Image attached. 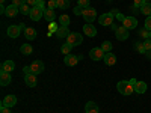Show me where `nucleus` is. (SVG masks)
I'll return each mask as SVG.
<instances>
[{
    "label": "nucleus",
    "mask_w": 151,
    "mask_h": 113,
    "mask_svg": "<svg viewBox=\"0 0 151 113\" xmlns=\"http://www.w3.org/2000/svg\"><path fill=\"white\" fill-rule=\"evenodd\" d=\"M116 89L121 95H130L134 92V86L130 83V80H121L116 84Z\"/></svg>",
    "instance_id": "obj_1"
},
{
    "label": "nucleus",
    "mask_w": 151,
    "mask_h": 113,
    "mask_svg": "<svg viewBox=\"0 0 151 113\" xmlns=\"http://www.w3.org/2000/svg\"><path fill=\"white\" fill-rule=\"evenodd\" d=\"M67 42L70 45H73V47H77V45H80L83 42V36L80 33H77V32H71L68 35V38H67Z\"/></svg>",
    "instance_id": "obj_2"
},
{
    "label": "nucleus",
    "mask_w": 151,
    "mask_h": 113,
    "mask_svg": "<svg viewBox=\"0 0 151 113\" xmlns=\"http://www.w3.org/2000/svg\"><path fill=\"white\" fill-rule=\"evenodd\" d=\"M113 18H115V14L113 12H107V14H103L98 17V23L101 24V26H112L113 24Z\"/></svg>",
    "instance_id": "obj_3"
},
{
    "label": "nucleus",
    "mask_w": 151,
    "mask_h": 113,
    "mask_svg": "<svg viewBox=\"0 0 151 113\" xmlns=\"http://www.w3.org/2000/svg\"><path fill=\"white\" fill-rule=\"evenodd\" d=\"M82 17H83V20H85V21H88V23L91 24L92 21H95V20H97V11H95L94 8H91V6H89V8H86V9L83 11V15H82Z\"/></svg>",
    "instance_id": "obj_4"
},
{
    "label": "nucleus",
    "mask_w": 151,
    "mask_h": 113,
    "mask_svg": "<svg viewBox=\"0 0 151 113\" xmlns=\"http://www.w3.org/2000/svg\"><path fill=\"white\" fill-rule=\"evenodd\" d=\"M79 60H82V56L70 53V54H67V56L64 57V64H65L67 67H74V65L79 64Z\"/></svg>",
    "instance_id": "obj_5"
},
{
    "label": "nucleus",
    "mask_w": 151,
    "mask_h": 113,
    "mask_svg": "<svg viewBox=\"0 0 151 113\" xmlns=\"http://www.w3.org/2000/svg\"><path fill=\"white\" fill-rule=\"evenodd\" d=\"M32 21H40L42 17H44V8H40V6H33L32 11H30V15Z\"/></svg>",
    "instance_id": "obj_6"
},
{
    "label": "nucleus",
    "mask_w": 151,
    "mask_h": 113,
    "mask_svg": "<svg viewBox=\"0 0 151 113\" xmlns=\"http://www.w3.org/2000/svg\"><path fill=\"white\" fill-rule=\"evenodd\" d=\"M104 51L101 50V47H95V48H92L91 51H89V57L92 59V60H103L104 59Z\"/></svg>",
    "instance_id": "obj_7"
},
{
    "label": "nucleus",
    "mask_w": 151,
    "mask_h": 113,
    "mask_svg": "<svg viewBox=\"0 0 151 113\" xmlns=\"http://www.w3.org/2000/svg\"><path fill=\"white\" fill-rule=\"evenodd\" d=\"M130 30L129 29H125L124 26H119L116 30H115V36H116V39L118 41H125V39H127V38H129V33Z\"/></svg>",
    "instance_id": "obj_8"
},
{
    "label": "nucleus",
    "mask_w": 151,
    "mask_h": 113,
    "mask_svg": "<svg viewBox=\"0 0 151 113\" xmlns=\"http://www.w3.org/2000/svg\"><path fill=\"white\" fill-rule=\"evenodd\" d=\"M122 26H124L125 29H129V30L136 29V27H137V20H136V17H125L124 21H122Z\"/></svg>",
    "instance_id": "obj_9"
},
{
    "label": "nucleus",
    "mask_w": 151,
    "mask_h": 113,
    "mask_svg": "<svg viewBox=\"0 0 151 113\" xmlns=\"http://www.w3.org/2000/svg\"><path fill=\"white\" fill-rule=\"evenodd\" d=\"M30 69H32V74L38 75L44 71V62L42 60H33L32 65H30Z\"/></svg>",
    "instance_id": "obj_10"
},
{
    "label": "nucleus",
    "mask_w": 151,
    "mask_h": 113,
    "mask_svg": "<svg viewBox=\"0 0 151 113\" xmlns=\"http://www.w3.org/2000/svg\"><path fill=\"white\" fill-rule=\"evenodd\" d=\"M15 104H17V97L15 95H6L2 99V106H5V107H14Z\"/></svg>",
    "instance_id": "obj_11"
},
{
    "label": "nucleus",
    "mask_w": 151,
    "mask_h": 113,
    "mask_svg": "<svg viewBox=\"0 0 151 113\" xmlns=\"http://www.w3.org/2000/svg\"><path fill=\"white\" fill-rule=\"evenodd\" d=\"M6 33H8V36H9V38L15 39V38H18V36H20L21 30H20V27H18V26H9V27H8V30H6Z\"/></svg>",
    "instance_id": "obj_12"
},
{
    "label": "nucleus",
    "mask_w": 151,
    "mask_h": 113,
    "mask_svg": "<svg viewBox=\"0 0 151 113\" xmlns=\"http://www.w3.org/2000/svg\"><path fill=\"white\" fill-rule=\"evenodd\" d=\"M14 69H15L14 60H5L2 64V71H0V72H12Z\"/></svg>",
    "instance_id": "obj_13"
},
{
    "label": "nucleus",
    "mask_w": 151,
    "mask_h": 113,
    "mask_svg": "<svg viewBox=\"0 0 151 113\" xmlns=\"http://www.w3.org/2000/svg\"><path fill=\"white\" fill-rule=\"evenodd\" d=\"M83 33L85 35H88L89 38H94L95 35H97V29L92 26V24H89V23H86L85 26H83Z\"/></svg>",
    "instance_id": "obj_14"
},
{
    "label": "nucleus",
    "mask_w": 151,
    "mask_h": 113,
    "mask_svg": "<svg viewBox=\"0 0 151 113\" xmlns=\"http://www.w3.org/2000/svg\"><path fill=\"white\" fill-rule=\"evenodd\" d=\"M18 12H20V8H18V6H15V5H9V6H6L5 15L9 17V18H12V17H15Z\"/></svg>",
    "instance_id": "obj_15"
},
{
    "label": "nucleus",
    "mask_w": 151,
    "mask_h": 113,
    "mask_svg": "<svg viewBox=\"0 0 151 113\" xmlns=\"http://www.w3.org/2000/svg\"><path fill=\"white\" fill-rule=\"evenodd\" d=\"M24 82H26V84H27L29 87H35V86H36V83H38L36 75H35V74H32V72L24 75Z\"/></svg>",
    "instance_id": "obj_16"
},
{
    "label": "nucleus",
    "mask_w": 151,
    "mask_h": 113,
    "mask_svg": "<svg viewBox=\"0 0 151 113\" xmlns=\"http://www.w3.org/2000/svg\"><path fill=\"white\" fill-rule=\"evenodd\" d=\"M103 62H104V64H106L107 67H112V65H115V64H116V56L113 54L112 51H110V53H106V54H104Z\"/></svg>",
    "instance_id": "obj_17"
},
{
    "label": "nucleus",
    "mask_w": 151,
    "mask_h": 113,
    "mask_svg": "<svg viewBox=\"0 0 151 113\" xmlns=\"http://www.w3.org/2000/svg\"><path fill=\"white\" fill-rule=\"evenodd\" d=\"M147 89H148V86L145 82H136L134 83V92L136 94H145Z\"/></svg>",
    "instance_id": "obj_18"
},
{
    "label": "nucleus",
    "mask_w": 151,
    "mask_h": 113,
    "mask_svg": "<svg viewBox=\"0 0 151 113\" xmlns=\"http://www.w3.org/2000/svg\"><path fill=\"white\" fill-rule=\"evenodd\" d=\"M44 18H45V21H48V23H53L55 18H56L55 9H50V8L44 9Z\"/></svg>",
    "instance_id": "obj_19"
},
{
    "label": "nucleus",
    "mask_w": 151,
    "mask_h": 113,
    "mask_svg": "<svg viewBox=\"0 0 151 113\" xmlns=\"http://www.w3.org/2000/svg\"><path fill=\"white\" fill-rule=\"evenodd\" d=\"M12 82L11 72H0V84L2 86H8Z\"/></svg>",
    "instance_id": "obj_20"
},
{
    "label": "nucleus",
    "mask_w": 151,
    "mask_h": 113,
    "mask_svg": "<svg viewBox=\"0 0 151 113\" xmlns=\"http://www.w3.org/2000/svg\"><path fill=\"white\" fill-rule=\"evenodd\" d=\"M85 112L86 113H98V106L94 101H88L85 106Z\"/></svg>",
    "instance_id": "obj_21"
},
{
    "label": "nucleus",
    "mask_w": 151,
    "mask_h": 113,
    "mask_svg": "<svg viewBox=\"0 0 151 113\" xmlns=\"http://www.w3.org/2000/svg\"><path fill=\"white\" fill-rule=\"evenodd\" d=\"M24 36H26V39L27 41H32L36 38V30L33 27H27L26 30H24Z\"/></svg>",
    "instance_id": "obj_22"
},
{
    "label": "nucleus",
    "mask_w": 151,
    "mask_h": 113,
    "mask_svg": "<svg viewBox=\"0 0 151 113\" xmlns=\"http://www.w3.org/2000/svg\"><path fill=\"white\" fill-rule=\"evenodd\" d=\"M71 32L68 30V27H65V26H60L59 29H58V32H56V35H58V38H68V35H70Z\"/></svg>",
    "instance_id": "obj_23"
},
{
    "label": "nucleus",
    "mask_w": 151,
    "mask_h": 113,
    "mask_svg": "<svg viewBox=\"0 0 151 113\" xmlns=\"http://www.w3.org/2000/svg\"><path fill=\"white\" fill-rule=\"evenodd\" d=\"M20 51H21V54H24V56H29V54H32L33 48H32V45H29V44H21Z\"/></svg>",
    "instance_id": "obj_24"
},
{
    "label": "nucleus",
    "mask_w": 151,
    "mask_h": 113,
    "mask_svg": "<svg viewBox=\"0 0 151 113\" xmlns=\"http://www.w3.org/2000/svg\"><path fill=\"white\" fill-rule=\"evenodd\" d=\"M58 20H59V23H60V26H65V27H68V24L71 23L70 17H68V15H65V14H64V15H60Z\"/></svg>",
    "instance_id": "obj_25"
},
{
    "label": "nucleus",
    "mask_w": 151,
    "mask_h": 113,
    "mask_svg": "<svg viewBox=\"0 0 151 113\" xmlns=\"http://www.w3.org/2000/svg\"><path fill=\"white\" fill-rule=\"evenodd\" d=\"M112 48H113V45H112L110 41H104V42L101 44V50H103L104 53H110V51H112Z\"/></svg>",
    "instance_id": "obj_26"
},
{
    "label": "nucleus",
    "mask_w": 151,
    "mask_h": 113,
    "mask_svg": "<svg viewBox=\"0 0 151 113\" xmlns=\"http://www.w3.org/2000/svg\"><path fill=\"white\" fill-rule=\"evenodd\" d=\"M141 12H142L144 15L150 17V15H151V3H148V2H147V3H145V5L141 8Z\"/></svg>",
    "instance_id": "obj_27"
},
{
    "label": "nucleus",
    "mask_w": 151,
    "mask_h": 113,
    "mask_svg": "<svg viewBox=\"0 0 151 113\" xmlns=\"http://www.w3.org/2000/svg\"><path fill=\"white\" fill-rule=\"evenodd\" d=\"M30 11H32V6H29L27 3H24L23 6H20V12L23 15H30Z\"/></svg>",
    "instance_id": "obj_28"
},
{
    "label": "nucleus",
    "mask_w": 151,
    "mask_h": 113,
    "mask_svg": "<svg viewBox=\"0 0 151 113\" xmlns=\"http://www.w3.org/2000/svg\"><path fill=\"white\" fill-rule=\"evenodd\" d=\"M71 48H73V45H70V44L67 42V44H64V45L60 47V53L64 54V56H67V54L71 53Z\"/></svg>",
    "instance_id": "obj_29"
},
{
    "label": "nucleus",
    "mask_w": 151,
    "mask_h": 113,
    "mask_svg": "<svg viewBox=\"0 0 151 113\" xmlns=\"http://www.w3.org/2000/svg\"><path fill=\"white\" fill-rule=\"evenodd\" d=\"M59 9H68L70 8V0H56Z\"/></svg>",
    "instance_id": "obj_30"
},
{
    "label": "nucleus",
    "mask_w": 151,
    "mask_h": 113,
    "mask_svg": "<svg viewBox=\"0 0 151 113\" xmlns=\"http://www.w3.org/2000/svg\"><path fill=\"white\" fill-rule=\"evenodd\" d=\"M139 35H141V36L144 38V39H148V38H150V35H151V32H150L148 29H145V27H144V29H141Z\"/></svg>",
    "instance_id": "obj_31"
},
{
    "label": "nucleus",
    "mask_w": 151,
    "mask_h": 113,
    "mask_svg": "<svg viewBox=\"0 0 151 113\" xmlns=\"http://www.w3.org/2000/svg\"><path fill=\"white\" fill-rule=\"evenodd\" d=\"M145 3H147V0H134V2H133V6L137 8V9H141Z\"/></svg>",
    "instance_id": "obj_32"
},
{
    "label": "nucleus",
    "mask_w": 151,
    "mask_h": 113,
    "mask_svg": "<svg viewBox=\"0 0 151 113\" xmlns=\"http://www.w3.org/2000/svg\"><path fill=\"white\" fill-rule=\"evenodd\" d=\"M58 29H59V27H58V24H56L55 21L48 24V32H52V33H56V32H58Z\"/></svg>",
    "instance_id": "obj_33"
},
{
    "label": "nucleus",
    "mask_w": 151,
    "mask_h": 113,
    "mask_svg": "<svg viewBox=\"0 0 151 113\" xmlns=\"http://www.w3.org/2000/svg\"><path fill=\"white\" fill-rule=\"evenodd\" d=\"M83 11H85V8H82V6H79V5H77V6L74 8V11H73V12H74V15H83Z\"/></svg>",
    "instance_id": "obj_34"
},
{
    "label": "nucleus",
    "mask_w": 151,
    "mask_h": 113,
    "mask_svg": "<svg viewBox=\"0 0 151 113\" xmlns=\"http://www.w3.org/2000/svg\"><path fill=\"white\" fill-rule=\"evenodd\" d=\"M77 3H79V6H82V8H89V0H77Z\"/></svg>",
    "instance_id": "obj_35"
},
{
    "label": "nucleus",
    "mask_w": 151,
    "mask_h": 113,
    "mask_svg": "<svg viewBox=\"0 0 151 113\" xmlns=\"http://www.w3.org/2000/svg\"><path fill=\"white\" fill-rule=\"evenodd\" d=\"M144 48H145V51L151 50V38H148V39H145V41H144Z\"/></svg>",
    "instance_id": "obj_36"
},
{
    "label": "nucleus",
    "mask_w": 151,
    "mask_h": 113,
    "mask_svg": "<svg viewBox=\"0 0 151 113\" xmlns=\"http://www.w3.org/2000/svg\"><path fill=\"white\" fill-rule=\"evenodd\" d=\"M112 12H113V14H115V18H116L118 21H121V23L124 21V18H125V17H124L122 14H119V12H118V11H112Z\"/></svg>",
    "instance_id": "obj_37"
},
{
    "label": "nucleus",
    "mask_w": 151,
    "mask_h": 113,
    "mask_svg": "<svg viewBox=\"0 0 151 113\" xmlns=\"http://www.w3.org/2000/svg\"><path fill=\"white\" fill-rule=\"evenodd\" d=\"M26 2H27V0H12V5H15V6L20 8V6H23Z\"/></svg>",
    "instance_id": "obj_38"
},
{
    "label": "nucleus",
    "mask_w": 151,
    "mask_h": 113,
    "mask_svg": "<svg viewBox=\"0 0 151 113\" xmlns=\"http://www.w3.org/2000/svg\"><path fill=\"white\" fill-rule=\"evenodd\" d=\"M48 8L50 9H56L58 8V2L56 0H48Z\"/></svg>",
    "instance_id": "obj_39"
},
{
    "label": "nucleus",
    "mask_w": 151,
    "mask_h": 113,
    "mask_svg": "<svg viewBox=\"0 0 151 113\" xmlns=\"http://www.w3.org/2000/svg\"><path fill=\"white\" fill-rule=\"evenodd\" d=\"M145 29H148L151 32V15L147 17V20H145Z\"/></svg>",
    "instance_id": "obj_40"
},
{
    "label": "nucleus",
    "mask_w": 151,
    "mask_h": 113,
    "mask_svg": "<svg viewBox=\"0 0 151 113\" xmlns=\"http://www.w3.org/2000/svg\"><path fill=\"white\" fill-rule=\"evenodd\" d=\"M136 50L139 53H144L145 54V48H144V44H136Z\"/></svg>",
    "instance_id": "obj_41"
},
{
    "label": "nucleus",
    "mask_w": 151,
    "mask_h": 113,
    "mask_svg": "<svg viewBox=\"0 0 151 113\" xmlns=\"http://www.w3.org/2000/svg\"><path fill=\"white\" fill-rule=\"evenodd\" d=\"M0 113H11V107H5V106H2V107H0Z\"/></svg>",
    "instance_id": "obj_42"
},
{
    "label": "nucleus",
    "mask_w": 151,
    "mask_h": 113,
    "mask_svg": "<svg viewBox=\"0 0 151 113\" xmlns=\"http://www.w3.org/2000/svg\"><path fill=\"white\" fill-rule=\"evenodd\" d=\"M26 3H27L29 6H32V8H33V6H36V3H38V0H27Z\"/></svg>",
    "instance_id": "obj_43"
},
{
    "label": "nucleus",
    "mask_w": 151,
    "mask_h": 113,
    "mask_svg": "<svg viewBox=\"0 0 151 113\" xmlns=\"http://www.w3.org/2000/svg\"><path fill=\"white\" fill-rule=\"evenodd\" d=\"M23 71H24V75H26V74H30V72H32L30 67H24V68H23Z\"/></svg>",
    "instance_id": "obj_44"
},
{
    "label": "nucleus",
    "mask_w": 151,
    "mask_h": 113,
    "mask_svg": "<svg viewBox=\"0 0 151 113\" xmlns=\"http://www.w3.org/2000/svg\"><path fill=\"white\" fill-rule=\"evenodd\" d=\"M36 6H40V8H44V9H45V5H44V0H38V3H36Z\"/></svg>",
    "instance_id": "obj_45"
},
{
    "label": "nucleus",
    "mask_w": 151,
    "mask_h": 113,
    "mask_svg": "<svg viewBox=\"0 0 151 113\" xmlns=\"http://www.w3.org/2000/svg\"><path fill=\"white\" fill-rule=\"evenodd\" d=\"M18 27H20V30H21V32H24V30H26V29H27L26 26H24V23H21V24H18Z\"/></svg>",
    "instance_id": "obj_46"
},
{
    "label": "nucleus",
    "mask_w": 151,
    "mask_h": 113,
    "mask_svg": "<svg viewBox=\"0 0 151 113\" xmlns=\"http://www.w3.org/2000/svg\"><path fill=\"white\" fill-rule=\"evenodd\" d=\"M145 56H147V57H148V59L151 60V50H148V51H145Z\"/></svg>",
    "instance_id": "obj_47"
},
{
    "label": "nucleus",
    "mask_w": 151,
    "mask_h": 113,
    "mask_svg": "<svg viewBox=\"0 0 151 113\" xmlns=\"http://www.w3.org/2000/svg\"><path fill=\"white\" fill-rule=\"evenodd\" d=\"M136 82H137V80H136V79H132V80H130V83H132V84H133V86H134V83H136Z\"/></svg>",
    "instance_id": "obj_48"
},
{
    "label": "nucleus",
    "mask_w": 151,
    "mask_h": 113,
    "mask_svg": "<svg viewBox=\"0 0 151 113\" xmlns=\"http://www.w3.org/2000/svg\"><path fill=\"white\" fill-rule=\"evenodd\" d=\"M0 2H2V3H5V0H0Z\"/></svg>",
    "instance_id": "obj_49"
},
{
    "label": "nucleus",
    "mask_w": 151,
    "mask_h": 113,
    "mask_svg": "<svg viewBox=\"0 0 151 113\" xmlns=\"http://www.w3.org/2000/svg\"><path fill=\"white\" fill-rule=\"evenodd\" d=\"M109 2H112V0H109Z\"/></svg>",
    "instance_id": "obj_50"
},
{
    "label": "nucleus",
    "mask_w": 151,
    "mask_h": 113,
    "mask_svg": "<svg viewBox=\"0 0 151 113\" xmlns=\"http://www.w3.org/2000/svg\"><path fill=\"white\" fill-rule=\"evenodd\" d=\"M150 38H151V35H150Z\"/></svg>",
    "instance_id": "obj_51"
}]
</instances>
